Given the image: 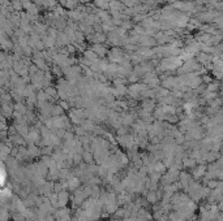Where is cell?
<instances>
[{"instance_id": "obj_1", "label": "cell", "mask_w": 223, "mask_h": 221, "mask_svg": "<svg viewBox=\"0 0 223 221\" xmlns=\"http://www.w3.org/2000/svg\"><path fill=\"white\" fill-rule=\"evenodd\" d=\"M108 59L111 60V63H116V64L124 63V55L119 48H112L110 53H108Z\"/></svg>"}, {"instance_id": "obj_2", "label": "cell", "mask_w": 223, "mask_h": 221, "mask_svg": "<svg viewBox=\"0 0 223 221\" xmlns=\"http://www.w3.org/2000/svg\"><path fill=\"white\" fill-rule=\"evenodd\" d=\"M155 108L157 104L153 99H146V100L142 102V109L146 110V112H153V110H155Z\"/></svg>"}, {"instance_id": "obj_3", "label": "cell", "mask_w": 223, "mask_h": 221, "mask_svg": "<svg viewBox=\"0 0 223 221\" xmlns=\"http://www.w3.org/2000/svg\"><path fill=\"white\" fill-rule=\"evenodd\" d=\"M91 49H93V51H94L99 57H102V56H105V55H106V48L103 47L102 43H95Z\"/></svg>"}, {"instance_id": "obj_4", "label": "cell", "mask_w": 223, "mask_h": 221, "mask_svg": "<svg viewBox=\"0 0 223 221\" xmlns=\"http://www.w3.org/2000/svg\"><path fill=\"white\" fill-rule=\"evenodd\" d=\"M63 110L64 109L59 106V104H52V107H51V116H52V117H55V116H62Z\"/></svg>"}, {"instance_id": "obj_5", "label": "cell", "mask_w": 223, "mask_h": 221, "mask_svg": "<svg viewBox=\"0 0 223 221\" xmlns=\"http://www.w3.org/2000/svg\"><path fill=\"white\" fill-rule=\"evenodd\" d=\"M175 85H176V82L173 78H166L162 81V87H165V88H172Z\"/></svg>"}, {"instance_id": "obj_6", "label": "cell", "mask_w": 223, "mask_h": 221, "mask_svg": "<svg viewBox=\"0 0 223 221\" xmlns=\"http://www.w3.org/2000/svg\"><path fill=\"white\" fill-rule=\"evenodd\" d=\"M90 39L94 43H102V42L106 41V37H105V34H102V33H95L93 35V38H90Z\"/></svg>"}, {"instance_id": "obj_7", "label": "cell", "mask_w": 223, "mask_h": 221, "mask_svg": "<svg viewBox=\"0 0 223 221\" xmlns=\"http://www.w3.org/2000/svg\"><path fill=\"white\" fill-rule=\"evenodd\" d=\"M78 0H67L64 4V7H67L68 9H77Z\"/></svg>"}, {"instance_id": "obj_8", "label": "cell", "mask_w": 223, "mask_h": 221, "mask_svg": "<svg viewBox=\"0 0 223 221\" xmlns=\"http://www.w3.org/2000/svg\"><path fill=\"white\" fill-rule=\"evenodd\" d=\"M34 63H35V65H37L39 69L48 70V69H47V65H46V63H45V60H43V59H34Z\"/></svg>"}, {"instance_id": "obj_9", "label": "cell", "mask_w": 223, "mask_h": 221, "mask_svg": "<svg viewBox=\"0 0 223 221\" xmlns=\"http://www.w3.org/2000/svg\"><path fill=\"white\" fill-rule=\"evenodd\" d=\"M46 94L48 95V98H52V96H56L58 95V88H52V87H47L46 88Z\"/></svg>"}, {"instance_id": "obj_10", "label": "cell", "mask_w": 223, "mask_h": 221, "mask_svg": "<svg viewBox=\"0 0 223 221\" xmlns=\"http://www.w3.org/2000/svg\"><path fill=\"white\" fill-rule=\"evenodd\" d=\"M10 5H12L16 10H21V9H22V3H21V0H12Z\"/></svg>"}, {"instance_id": "obj_11", "label": "cell", "mask_w": 223, "mask_h": 221, "mask_svg": "<svg viewBox=\"0 0 223 221\" xmlns=\"http://www.w3.org/2000/svg\"><path fill=\"white\" fill-rule=\"evenodd\" d=\"M59 106H60L64 110H68V109H69V107H70V104H69V102H68V100H60V102H59Z\"/></svg>"}, {"instance_id": "obj_12", "label": "cell", "mask_w": 223, "mask_h": 221, "mask_svg": "<svg viewBox=\"0 0 223 221\" xmlns=\"http://www.w3.org/2000/svg\"><path fill=\"white\" fill-rule=\"evenodd\" d=\"M25 117H26V120H29V121H37V118H35V116H34V113L31 112V110H28L26 112V114H25Z\"/></svg>"}, {"instance_id": "obj_13", "label": "cell", "mask_w": 223, "mask_h": 221, "mask_svg": "<svg viewBox=\"0 0 223 221\" xmlns=\"http://www.w3.org/2000/svg\"><path fill=\"white\" fill-rule=\"evenodd\" d=\"M78 2H82L84 3V2H88V0H78Z\"/></svg>"}]
</instances>
